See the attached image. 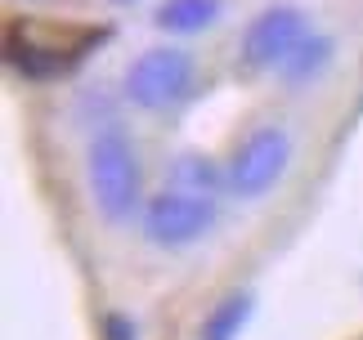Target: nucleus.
<instances>
[{
  "label": "nucleus",
  "instance_id": "nucleus-6",
  "mask_svg": "<svg viewBox=\"0 0 363 340\" xmlns=\"http://www.w3.org/2000/svg\"><path fill=\"white\" fill-rule=\"evenodd\" d=\"M211 220H216L211 197L171 188V193L152 197V206L144 215V233H148V242H157V246H189L193 237H202L211 229Z\"/></svg>",
  "mask_w": 363,
  "mask_h": 340
},
{
  "label": "nucleus",
  "instance_id": "nucleus-2",
  "mask_svg": "<svg viewBox=\"0 0 363 340\" xmlns=\"http://www.w3.org/2000/svg\"><path fill=\"white\" fill-rule=\"evenodd\" d=\"M90 193L108 224H125L139 202V162L130 139L108 130L90 144Z\"/></svg>",
  "mask_w": 363,
  "mask_h": 340
},
{
  "label": "nucleus",
  "instance_id": "nucleus-8",
  "mask_svg": "<svg viewBox=\"0 0 363 340\" xmlns=\"http://www.w3.org/2000/svg\"><path fill=\"white\" fill-rule=\"evenodd\" d=\"M251 309H256V300H251L247 291L229 295V300L220 305L211 318H206V327H202V340H233V336L242 332V322L251 318Z\"/></svg>",
  "mask_w": 363,
  "mask_h": 340
},
{
  "label": "nucleus",
  "instance_id": "nucleus-1",
  "mask_svg": "<svg viewBox=\"0 0 363 340\" xmlns=\"http://www.w3.org/2000/svg\"><path fill=\"white\" fill-rule=\"evenodd\" d=\"M113 36V27L94 23H50V18H23L9 32V67L27 81H50L63 76L86 59L90 50H99Z\"/></svg>",
  "mask_w": 363,
  "mask_h": 340
},
{
  "label": "nucleus",
  "instance_id": "nucleus-5",
  "mask_svg": "<svg viewBox=\"0 0 363 340\" xmlns=\"http://www.w3.org/2000/svg\"><path fill=\"white\" fill-rule=\"evenodd\" d=\"M305 40H310V18L296 5H274L247 27L242 59L247 67H287Z\"/></svg>",
  "mask_w": 363,
  "mask_h": 340
},
{
  "label": "nucleus",
  "instance_id": "nucleus-10",
  "mask_svg": "<svg viewBox=\"0 0 363 340\" xmlns=\"http://www.w3.org/2000/svg\"><path fill=\"white\" fill-rule=\"evenodd\" d=\"M171 179H175L179 193H198V197H211V193H216V170L206 166L198 152L179 157V162L171 166Z\"/></svg>",
  "mask_w": 363,
  "mask_h": 340
},
{
  "label": "nucleus",
  "instance_id": "nucleus-3",
  "mask_svg": "<svg viewBox=\"0 0 363 340\" xmlns=\"http://www.w3.org/2000/svg\"><path fill=\"white\" fill-rule=\"evenodd\" d=\"M193 90V63L184 50H148L125 72V94L148 112H166Z\"/></svg>",
  "mask_w": 363,
  "mask_h": 340
},
{
  "label": "nucleus",
  "instance_id": "nucleus-9",
  "mask_svg": "<svg viewBox=\"0 0 363 340\" xmlns=\"http://www.w3.org/2000/svg\"><path fill=\"white\" fill-rule=\"evenodd\" d=\"M332 59V40L328 36H310L305 45L291 54V63H287V85H305V81H314L318 72H323V63Z\"/></svg>",
  "mask_w": 363,
  "mask_h": 340
},
{
  "label": "nucleus",
  "instance_id": "nucleus-7",
  "mask_svg": "<svg viewBox=\"0 0 363 340\" xmlns=\"http://www.w3.org/2000/svg\"><path fill=\"white\" fill-rule=\"evenodd\" d=\"M220 18V0H166V5L152 13V23L162 32H202Z\"/></svg>",
  "mask_w": 363,
  "mask_h": 340
},
{
  "label": "nucleus",
  "instance_id": "nucleus-11",
  "mask_svg": "<svg viewBox=\"0 0 363 340\" xmlns=\"http://www.w3.org/2000/svg\"><path fill=\"white\" fill-rule=\"evenodd\" d=\"M104 340H135V322L121 318V314H108V322H104Z\"/></svg>",
  "mask_w": 363,
  "mask_h": 340
},
{
  "label": "nucleus",
  "instance_id": "nucleus-4",
  "mask_svg": "<svg viewBox=\"0 0 363 340\" xmlns=\"http://www.w3.org/2000/svg\"><path fill=\"white\" fill-rule=\"evenodd\" d=\"M287 162H291L287 130L264 125V130H256L238 152H233V162H229V188L238 193V197H264L278 179H283Z\"/></svg>",
  "mask_w": 363,
  "mask_h": 340
}]
</instances>
